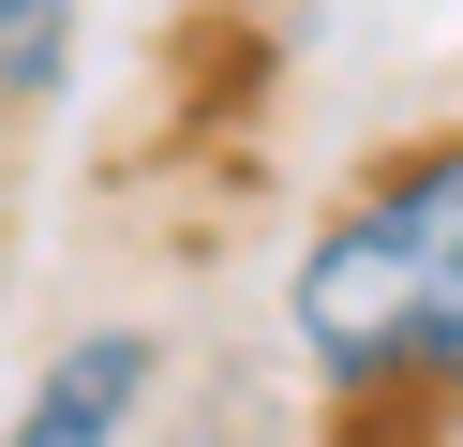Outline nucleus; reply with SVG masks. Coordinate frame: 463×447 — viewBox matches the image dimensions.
I'll return each mask as SVG.
<instances>
[{
    "label": "nucleus",
    "instance_id": "obj_1",
    "mask_svg": "<svg viewBox=\"0 0 463 447\" xmlns=\"http://www.w3.org/2000/svg\"><path fill=\"white\" fill-rule=\"evenodd\" d=\"M299 343L344 387H389V373H449L463 387V135L403 149L299 254Z\"/></svg>",
    "mask_w": 463,
    "mask_h": 447
},
{
    "label": "nucleus",
    "instance_id": "obj_2",
    "mask_svg": "<svg viewBox=\"0 0 463 447\" xmlns=\"http://www.w3.org/2000/svg\"><path fill=\"white\" fill-rule=\"evenodd\" d=\"M135 403H150V328H90V343H61L31 373V403H15L0 447H120Z\"/></svg>",
    "mask_w": 463,
    "mask_h": 447
},
{
    "label": "nucleus",
    "instance_id": "obj_3",
    "mask_svg": "<svg viewBox=\"0 0 463 447\" xmlns=\"http://www.w3.org/2000/svg\"><path fill=\"white\" fill-rule=\"evenodd\" d=\"M0 75H15V89H61V0H0Z\"/></svg>",
    "mask_w": 463,
    "mask_h": 447
}]
</instances>
